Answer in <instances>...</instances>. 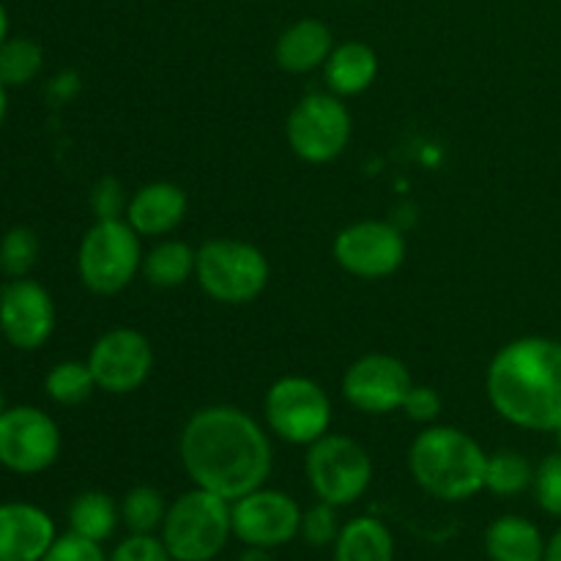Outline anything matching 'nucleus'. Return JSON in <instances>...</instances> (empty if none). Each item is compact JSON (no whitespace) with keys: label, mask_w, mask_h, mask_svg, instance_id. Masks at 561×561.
Segmentation results:
<instances>
[{"label":"nucleus","mask_w":561,"mask_h":561,"mask_svg":"<svg viewBox=\"0 0 561 561\" xmlns=\"http://www.w3.org/2000/svg\"><path fill=\"white\" fill-rule=\"evenodd\" d=\"M118 507L121 524L129 529V535H153L157 529H162L164 515H168L164 496L151 485L131 488Z\"/></svg>","instance_id":"393cba45"},{"label":"nucleus","mask_w":561,"mask_h":561,"mask_svg":"<svg viewBox=\"0 0 561 561\" xmlns=\"http://www.w3.org/2000/svg\"><path fill=\"white\" fill-rule=\"evenodd\" d=\"M236 561H274V557L272 551H266V548H247V551Z\"/></svg>","instance_id":"c9c22d12"},{"label":"nucleus","mask_w":561,"mask_h":561,"mask_svg":"<svg viewBox=\"0 0 561 561\" xmlns=\"http://www.w3.org/2000/svg\"><path fill=\"white\" fill-rule=\"evenodd\" d=\"M0 332L14 348L36 351L55 332V301L36 279L14 277L0 290Z\"/></svg>","instance_id":"2eb2a0df"},{"label":"nucleus","mask_w":561,"mask_h":561,"mask_svg":"<svg viewBox=\"0 0 561 561\" xmlns=\"http://www.w3.org/2000/svg\"><path fill=\"white\" fill-rule=\"evenodd\" d=\"M42 561H110V559L104 557L102 542L85 540V537L69 531V535L58 537V540L53 542V548L44 553Z\"/></svg>","instance_id":"2f4dec72"},{"label":"nucleus","mask_w":561,"mask_h":561,"mask_svg":"<svg viewBox=\"0 0 561 561\" xmlns=\"http://www.w3.org/2000/svg\"><path fill=\"white\" fill-rule=\"evenodd\" d=\"M403 411L409 420L414 422H433L442 414V398L436 394V389L431 387H411V392L405 394Z\"/></svg>","instance_id":"72a5a7b5"},{"label":"nucleus","mask_w":561,"mask_h":561,"mask_svg":"<svg viewBox=\"0 0 561 561\" xmlns=\"http://www.w3.org/2000/svg\"><path fill=\"white\" fill-rule=\"evenodd\" d=\"M230 518H233V537H239L247 548H266V551L288 546L301 529V507L296 499L268 488H257L236 499Z\"/></svg>","instance_id":"9b49d317"},{"label":"nucleus","mask_w":561,"mask_h":561,"mask_svg":"<svg viewBox=\"0 0 561 561\" xmlns=\"http://www.w3.org/2000/svg\"><path fill=\"white\" fill-rule=\"evenodd\" d=\"M535 499L540 510H546L553 518H561V453L548 455L535 469Z\"/></svg>","instance_id":"c756f323"},{"label":"nucleus","mask_w":561,"mask_h":561,"mask_svg":"<svg viewBox=\"0 0 561 561\" xmlns=\"http://www.w3.org/2000/svg\"><path fill=\"white\" fill-rule=\"evenodd\" d=\"M485 449L458 427H427L409 449L411 477L442 502H466L485 491Z\"/></svg>","instance_id":"7ed1b4c3"},{"label":"nucleus","mask_w":561,"mask_h":561,"mask_svg":"<svg viewBox=\"0 0 561 561\" xmlns=\"http://www.w3.org/2000/svg\"><path fill=\"white\" fill-rule=\"evenodd\" d=\"M323 66H327V82L334 96H356L376 80L378 55L370 44L345 42L332 49Z\"/></svg>","instance_id":"aec40b11"},{"label":"nucleus","mask_w":561,"mask_h":561,"mask_svg":"<svg viewBox=\"0 0 561 561\" xmlns=\"http://www.w3.org/2000/svg\"><path fill=\"white\" fill-rule=\"evenodd\" d=\"M195 277L222 305H247L268 283V263L257 247L236 239H211L197 250Z\"/></svg>","instance_id":"423d86ee"},{"label":"nucleus","mask_w":561,"mask_h":561,"mask_svg":"<svg viewBox=\"0 0 561 561\" xmlns=\"http://www.w3.org/2000/svg\"><path fill=\"white\" fill-rule=\"evenodd\" d=\"M334 561H394V537L378 518L348 520L334 540Z\"/></svg>","instance_id":"412c9836"},{"label":"nucleus","mask_w":561,"mask_h":561,"mask_svg":"<svg viewBox=\"0 0 561 561\" xmlns=\"http://www.w3.org/2000/svg\"><path fill=\"white\" fill-rule=\"evenodd\" d=\"M121 520V507L102 491H85L71 502L69 529L85 540L104 542L113 537Z\"/></svg>","instance_id":"4be33fe9"},{"label":"nucleus","mask_w":561,"mask_h":561,"mask_svg":"<svg viewBox=\"0 0 561 561\" xmlns=\"http://www.w3.org/2000/svg\"><path fill=\"white\" fill-rule=\"evenodd\" d=\"M409 367L389 354H367L356 359L343 376V398L362 414L381 416L403 409L411 392Z\"/></svg>","instance_id":"4468645a"},{"label":"nucleus","mask_w":561,"mask_h":561,"mask_svg":"<svg viewBox=\"0 0 561 561\" xmlns=\"http://www.w3.org/2000/svg\"><path fill=\"white\" fill-rule=\"evenodd\" d=\"M334 261L359 279H381L405 261V239L389 222H354L334 239Z\"/></svg>","instance_id":"ddd939ff"},{"label":"nucleus","mask_w":561,"mask_h":561,"mask_svg":"<svg viewBox=\"0 0 561 561\" xmlns=\"http://www.w3.org/2000/svg\"><path fill=\"white\" fill-rule=\"evenodd\" d=\"M351 140V113L334 93H310L288 115V142L305 162L337 159Z\"/></svg>","instance_id":"1a4fd4ad"},{"label":"nucleus","mask_w":561,"mask_h":561,"mask_svg":"<svg viewBox=\"0 0 561 561\" xmlns=\"http://www.w3.org/2000/svg\"><path fill=\"white\" fill-rule=\"evenodd\" d=\"M93 211H96L99 219H124L121 214H126V197H124V190H121V184L115 179H102L96 184V190H93Z\"/></svg>","instance_id":"473e14b6"},{"label":"nucleus","mask_w":561,"mask_h":561,"mask_svg":"<svg viewBox=\"0 0 561 561\" xmlns=\"http://www.w3.org/2000/svg\"><path fill=\"white\" fill-rule=\"evenodd\" d=\"M340 518H337V507L334 504H327V502H318L312 504L307 513H301V529L299 535L305 537L310 546L316 548H327V546H334V540H337L340 535Z\"/></svg>","instance_id":"c85d7f7f"},{"label":"nucleus","mask_w":561,"mask_h":561,"mask_svg":"<svg viewBox=\"0 0 561 561\" xmlns=\"http://www.w3.org/2000/svg\"><path fill=\"white\" fill-rule=\"evenodd\" d=\"M44 389H47L49 398L60 405H80L85 403L93 394L96 381H93V373L88 367V362L66 359L60 365H55L53 370L44 378Z\"/></svg>","instance_id":"bb28decb"},{"label":"nucleus","mask_w":561,"mask_h":561,"mask_svg":"<svg viewBox=\"0 0 561 561\" xmlns=\"http://www.w3.org/2000/svg\"><path fill=\"white\" fill-rule=\"evenodd\" d=\"M485 551L491 561H542L546 559V540L529 518L502 515L488 526Z\"/></svg>","instance_id":"6ab92c4d"},{"label":"nucleus","mask_w":561,"mask_h":561,"mask_svg":"<svg viewBox=\"0 0 561 561\" xmlns=\"http://www.w3.org/2000/svg\"><path fill=\"white\" fill-rule=\"evenodd\" d=\"M553 433H557V447H559V453H561V425Z\"/></svg>","instance_id":"ea45409f"},{"label":"nucleus","mask_w":561,"mask_h":561,"mask_svg":"<svg viewBox=\"0 0 561 561\" xmlns=\"http://www.w3.org/2000/svg\"><path fill=\"white\" fill-rule=\"evenodd\" d=\"M110 561H173L162 537L153 535H129L115 546Z\"/></svg>","instance_id":"7c9ffc66"},{"label":"nucleus","mask_w":561,"mask_h":561,"mask_svg":"<svg viewBox=\"0 0 561 561\" xmlns=\"http://www.w3.org/2000/svg\"><path fill=\"white\" fill-rule=\"evenodd\" d=\"M542 561H561V529L546 542V559Z\"/></svg>","instance_id":"f704fd0d"},{"label":"nucleus","mask_w":561,"mask_h":561,"mask_svg":"<svg viewBox=\"0 0 561 561\" xmlns=\"http://www.w3.org/2000/svg\"><path fill=\"white\" fill-rule=\"evenodd\" d=\"M0 274H3V268H0Z\"/></svg>","instance_id":"a19ab883"},{"label":"nucleus","mask_w":561,"mask_h":561,"mask_svg":"<svg viewBox=\"0 0 561 561\" xmlns=\"http://www.w3.org/2000/svg\"><path fill=\"white\" fill-rule=\"evenodd\" d=\"M233 502L217 496L211 491L184 493L168 507L162 524V542L168 546L173 561H214L217 553L228 546L233 535V518H230Z\"/></svg>","instance_id":"20e7f679"},{"label":"nucleus","mask_w":561,"mask_h":561,"mask_svg":"<svg viewBox=\"0 0 561 561\" xmlns=\"http://www.w3.org/2000/svg\"><path fill=\"white\" fill-rule=\"evenodd\" d=\"M9 38V14H5V5L0 3V44Z\"/></svg>","instance_id":"e433bc0d"},{"label":"nucleus","mask_w":561,"mask_h":561,"mask_svg":"<svg viewBox=\"0 0 561 561\" xmlns=\"http://www.w3.org/2000/svg\"><path fill=\"white\" fill-rule=\"evenodd\" d=\"M88 367L99 389L110 394H129L151 376L153 348L146 334L135 329H110L93 343Z\"/></svg>","instance_id":"f8f14e48"},{"label":"nucleus","mask_w":561,"mask_h":561,"mask_svg":"<svg viewBox=\"0 0 561 561\" xmlns=\"http://www.w3.org/2000/svg\"><path fill=\"white\" fill-rule=\"evenodd\" d=\"M488 398L496 414L524 431L553 433L561 425V343L520 337L488 367Z\"/></svg>","instance_id":"f03ea898"},{"label":"nucleus","mask_w":561,"mask_h":561,"mask_svg":"<svg viewBox=\"0 0 561 561\" xmlns=\"http://www.w3.org/2000/svg\"><path fill=\"white\" fill-rule=\"evenodd\" d=\"M186 192L168 181H153L140 186L126 206V222L137 230V236H168L184 222Z\"/></svg>","instance_id":"f3484780"},{"label":"nucleus","mask_w":561,"mask_h":561,"mask_svg":"<svg viewBox=\"0 0 561 561\" xmlns=\"http://www.w3.org/2000/svg\"><path fill=\"white\" fill-rule=\"evenodd\" d=\"M332 49L334 38L327 22L305 16V20H296L294 25L279 33L277 44H274V60L283 71L307 75V71L327 64Z\"/></svg>","instance_id":"a211bd4d"},{"label":"nucleus","mask_w":561,"mask_h":561,"mask_svg":"<svg viewBox=\"0 0 561 561\" xmlns=\"http://www.w3.org/2000/svg\"><path fill=\"white\" fill-rule=\"evenodd\" d=\"M55 540V524L42 507L0 504V561H42Z\"/></svg>","instance_id":"dca6fc26"},{"label":"nucleus","mask_w":561,"mask_h":561,"mask_svg":"<svg viewBox=\"0 0 561 561\" xmlns=\"http://www.w3.org/2000/svg\"><path fill=\"white\" fill-rule=\"evenodd\" d=\"M142 268L140 236L126 219H99L80 241L77 272L82 285L99 296H113Z\"/></svg>","instance_id":"39448f33"},{"label":"nucleus","mask_w":561,"mask_h":561,"mask_svg":"<svg viewBox=\"0 0 561 561\" xmlns=\"http://www.w3.org/2000/svg\"><path fill=\"white\" fill-rule=\"evenodd\" d=\"M44 66V53L33 38L16 36L0 44V82L5 88H20L36 80Z\"/></svg>","instance_id":"a878e982"},{"label":"nucleus","mask_w":561,"mask_h":561,"mask_svg":"<svg viewBox=\"0 0 561 561\" xmlns=\"http://www.w3.org/2000/svg\"><path fill=\"white\" fill-rule=\"evenodd\" d=\"M38 236L31 228H11L0 239V268L9 277H27L38 261Z\"/></svg>","instance_id":"cd10ccee"},{"label":"nucleus","mask_w":561,"mask_h":561,"mask_svg":"<svg viewBox=\"0 0 561 561\" xmlns=\"http://www.w3.org/2000/svg\"><path fill=\"white\" fill-rule=\"evenodd\" d=\"M531 482H535V469L520 453L499 449V453L488 455L485 491H491L493 496H520L524 491H529Z\"/></svg>","instance_id":"b1692460"},{"label":"nucleus","mask_w":561,"mask_h":561,"mask_svg":"<svg viewBox=\"0 0 561 561\" xmlns=\"http://www.w3.org/2000/svg\"><path fill=\"white\" fill-rule=\"evenodd\" d=\"M5 107H9V104H5V85L0 82V124H3L5 118Z\"/></svg>","instance_id":"4c0bfd02"},{"label":"nucleus","mask_w":561,"mask_h":561,"mask_svg":"<svg viewBox=\"0 0 561 561\" xmlns=\"http://www.w3.org/2000/svg\"><path fill=\"white\" fill-rule=\"evenodd\" d=\"M5 411V398H3V387H0V414Z\"/></svg>","instance_id":"58836bf2"},{"label":"nucleus","mask_w":561,"mask_h":561,"mask_svg":"<svg viewBox=\"0 0 561 561\" xmlns=\"http://www.w3.org/2000/svg\"><path fill=\"white\" fill-rule=\"evenodd\" d=\"M58 455L60 431L42 409L14 405L0 414V466L14 474H42Z\"/></svg>","instance_id":"9d476101"},{"label":"nucleus","mask_w":561,"mask_h":561,"mask_svg":"<svg viewBox=\"0 0 561 561\" xmlns=\"http://www.w3.org/2000/svg\"><path fill=\"white\" fill-rule=\"evenodd\" d=\"M179 449L190 480L228 502L263 488L272 474L268 436L233 405H208L192 414Z\"/></svg>","instance_id":"f257e3e1"},{"label":"nucleus","mask_w":561,"mask_h":561,"mask_svg":"<svg viewBox=\"0 0 561 561\" xmlns=\"http://www.w3.org/2000/svg\"><path fill=\"white\" fill-rule=\"evenodd\" d=\"M266 422L288 444H316L332 425V403L321 383L305 376H285L266 392Z\"/></svg>","instance_id":"6e6552de"},{"label":"nucleus","mask_w":561,"mask_h":561,"mask_svg":"<svg viewBox=\"0 0 561 561\" xmlns=\"http://www.w3.org/2000/svg\"><path fill=\"white\" fill-rule=\"evenodd\" d=\"M305 469L318 502L334 507L359 502L373 482V460L367 449L354 438L334 436V433H327L310 444Z\"/></svg>","instance_id":"0eeeda50"},{"label":"nucleus","mask_w":561,"mask_h":561,"mask_svg":"<svg viewBox=\"0 0 561 561\" xmlns=\"http://www.w3.org/2000/svg\"><path fill=\"white\" fill-rule=\"evenodd\" d=\"M197 266V252L184 241H162L148 255H142V274L157 288H179L192 279Z\"/></svg>","instance_id":"5701e85b"}]
</instances>
